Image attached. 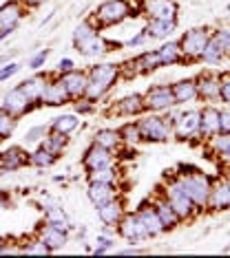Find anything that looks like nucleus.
Returning a JSON list of instances; mask_svg holds the SVG:
<instances>
[{"mask_svg": "<svg viewBox=\"0 0 230 258\" xmlns=\"http://www.w3.org/2000/svg\"><path fill=\"white\" fill-rule=\"evenodd\" d=\"M177 29V22L173 20H149L144 27V33L149 40H166L168 36H173Z\"/></svg>", "mask_w": 230, "mask_h": 258, "instance_id": "c85d7f7f", "label": "nucleus"}, {"mask_svg": "<svg viewBox=\"0 0 230 258\" xmlns=\"http://www.w3.org/2000/svg\"><path fill=\"white\" fill-rule=\"evenodd\" d=\"M58 80H60V84L64 86V91H67L71 102H78V99H82L86 95V82H88L86 71L71 69V71L58 75Z\"/></svg>", "mask_w": 230, "mask_h": 258, "instance_id": "9b49d317", "label": "nucleus"}, {"mask_svg": "<svg viewBox=\"0 0 230 258\" xmlns=\"http://www.w3.org/2000/svg\"><path fill=\"white\" fill-rule=\"evenodd\" d=\"M5 38H7V33H3V31H0V42H3Z\"/></svg>", "mask_w": 230, "mask_h": 258, "instance_id": "bf43d9fd", "label": "nucleus"}, {"mask_svg": "<svg viewBox=\"0 0 230 258\" xmlns=\"http://www.w3.org/2000/svg\"><path fill=\"white\" fill-rule=\"evenodd\" d=\"M3 62H9V55H0V64Z\"/></svg>", "mask_w": 230, "mask_h": 258, "instance_id": "13d9d810", "label": "nucleus"}, {"mask_svg": "<svg viewBox=\"0 0 230 258\" xmlns=\"http://www.w3.org/2000/svg\"><path fill=\"white\" fill-rule=\"evenodd\" d=\"M78 126H80V117H78V113H64V115H58V117H53V121L49 124L51 131H58V133H62V135H71Z\"/></svg>", "mask_w": 230, "mask_h": 258, "instance_id": "f704fd0d", "label": "nucleus"}, {"mask_svg": "<svg viewBox=\"0 0 230 258\" xmlns=\"http://www.w3.org/2000/svg\"><path fill=\"white\" fill-rule=\"evenodd\" d=\"M219 99L226 102L230 106V80H221V91H219Z\"/></svg>", "mask_w": 230, "mask_h": 258, "instance_id": "603ef678", "label": "nucleus"}, {"mask_svg": "<svg viewBox=\"0 0 230 258\" xmlns=\"http://www.w3.org/2000/svg\"><path fill=\"white\" fill-rule=\"evenodd\" d=\"M131 3L128 0H104L100 3L96 11L91 14V18L96 20L100 29H109L115 25H122L126 18H131Z\"/></svg>", "mask_w": 230, "mask_h": 258, "instance_id": "7ed1b4c3", "label": "nucleus"}, {"mask_svg": "<svg viewBox=\"0 0 230 258\" xmlns=\"http://www.w3.org/2000/svg\"><path fill=\"white\" fill-rule=\"evenodd\" d=\"M93 142L104 146V148H109V150H113V152H117L124 146L120 133H117L115 128H102V131H98L96 135H93Z\"/></svg>", "mask_w": 230, "mask_h": 258, "instance_id": "473e14b6", "label": "nucleus"}, {"mask_svg": "<svg viewBox=\"0 0 230 258\" xmlns=\"http://www.w3.org/2000/svg\"><path fill=\"white\" fill-rule=\"evenodd\" d=\"M88 75V82H86V99L91 102H100V99L106 97V93L115 86V82L120 80V67L117 64H111V62H102V64H96L86 71Z\"/></svg>", "mask_w": 230, "mask_h": 258, "instance_id": "f03ea898", "label": "nucleus"}, {"mask_svg": "<svg viewBox=\"0 0 230 258\" xmlns=\"http://www.w3.org/2000/svg\"><path fill=\"white\" fill-rule=\"evenodd\" d=\"M208 146L212 155H217L221 161L230 163V133H217L215 137L208 139Z\"/></svg>", "mask_w": 230, "mask_h": 258, "instance_id": "72a5a7b5", "label": "nucleus"}, {"mask_svg": "<svg viewBox=\"0 0 230 258\" xmlns=\"http://www.w3.org/2000/svg\"><path fill=\"white\" fill-rule=\"evenodd\" d=\"M140 133H142V142H151V144H162L168 142V137L173 135V126H170L168 117H162L157 113H146L137 121Z\"/></svg>", "mask_w": 230, "mask_h": 258, "instance_id": "20e7f679", "label": "nucleus"}, {"mask_svg": "<svg viewBox=\"0 0 230 258\" xmlns=\"http://www.w3.org/2000/svg\"><path fill=\"white\" fill-rule=\"evenodd\" d=\"M44 223H51V225L62 227V230H67V232L71 230V221L60 203H53V205H47L44 208Z\"/></svg>", "mask_w": 230, "mask_h": 258, "instance_id": "2f4dec72", "label": "nucleus"}, {"mask_svg": "<svg viewBox=\"0 0 230 258\" xmlns=\"http://www.w3.org/2000/svg\"><path fill=\"white\" fill-rule=\"evenodd\" d=\"M140 11L149 16V20H173L177 22V7L175 0H140Z\"/></svg>", "mask_w": 230, "mask_h": 258, "instance_id": "9d476101", "label": "nucleus"}, {"mask_svg": "<svg viewBox=\"0 0 230 258\" xmlns=\"http://www.w3.org/2000/svg\"><path fill=\"white\" fill-rule=\"evenodd\" d=\"M71 69H75V62L71 60V57H62V60L58 62V69H56V73L60 75V73H67V71H71Z\"/></svg>", "mask_w": 230, "mask_h": 258, "instance_id": "3c124183", "label": "nucleus"}, {"mask_svg": "<svg viewBox=\"0 0 230 258\" xmlns=\"http://www.w3.org/2000/svg\"><path fill=\"white\" fill-rule=\"evenodd\" d=\"M221 91V78L217 75H199L197 78V99L217 102Z\"/></svg>", "mask_w": 230, "mask_h": 258, "instance_id": "a878e982", "label": "nucleus"}, {"mask_svg": "<svg viewBox=\"0 0 230 258\" xmlns=\"http://www.w3.org/2000/svg\"><path fill=\"white\" fill-rule=\"evenodd\" d=\"M51 78L49 75H42V73H35V75H31V78H27V80H22L20 84V89H22V93L31 99V102L35 104V106H40V99H42V93H44V89H47V82H49Z\"/></svg>", "mask_w": 230, "mask_h": 258, "instance_id": "b1692460", "label": "nucleus"}, {"mask_svg": "<svg viewBox=\"0 0 230 258\" xmlns=\"http://www.w3.org/2000/svg\"><path fill=\"white\" fill-rule=\"evenodd\" d=\"M22 254H29V256H47V254H51V249L47 247V245L40 240L38 236L35 238H29L25 245L20 247Z\"/></svg>", "mask_w": 230, "mask_h": 258, "instance_id": "a19ab883", "label": "nucleus"}, {"mask_svg": "<svg viewBox=\"0 0 230 258\" xmlns=\"http://www.w3.org/2000/svg\"><path fill=\"white\" fill-rule=\"evenodd\" d=\"M71 99L67 95V91H64V86L60 84V80L51 78L47 82V89L42 93V99H40V106H64V104H69Z\"/></svg>", "mask_w": 230, "mask_h": 258, "instance_id": "412c9836", "label": "nucleus"}, {"mask_svg": "<svg viewBox=\"0 0 230 258\" xmlns=\"http://www.w3.org/2000/svg\"><path fill=\"white\" fill-rule=\"evenodd\" d=\"M93 110H96V102H91V99L82 97L75 102V113L78 115H88V113H93Z\"/></svg>", "mask_w": 230, "mask_h": 258, "instance_id": "de8ad7c7", "label": "nucleus"}, {"mask_svg": "<svg viewBox=\"0 0 230 258\" xmlns=\"http://www.w3.org/2000/svg\"><path fill=\"white\" fill-rule=\"evenodd\" d=\"M18 3H20L25 9H38V7H42L47 0H18Z\"/></svg>", "mask_w": 230, "mask_h": 258, "instance_id": "5fc2aeb1", "label": "nucleus"}, {"mask_svg": "<svg viewBox=\"0 0 230 258\" xmlns=\"http://www.w3.org/2000/svg\"><path fill=\"white\" fill-rule=\"evenodd\" d=\"M135 67H137L140 75L157 71V69L162 67V64H159V57H157V51H144L142 55H137L135 57Z\"/></svg>", "mask_w": 230, "mask_h": 258, "instance_id": "e433bc0d", "label": "nucleus"}, {"mask_svg": "<svg viewBox=\"0 0 230 258\" xmlns=\"http://www.w3.org/2000/svg\"><path fill=\"white\" fill-rule=\"evenodd\" d=\"M208 208L215 210V212L230 210V179L228 177H223V179L212 183L210 197H208Z\"/></svg>", "mask_w": 230, "mask_h": 258, "instance_id": "aec40b11", "label": "nucleus"}, {"mask_svg": "<svg viewBox=\"0 0 230 258\" xmlns=\"http://www.w3.org/2000/svg\"><path fill=\"white\" fill-rule=\"evenodd\" d=\"M170 126H173V135L177 139H193L199 137V110L188 108L179 115H170Z\"/></svg>", "mask_w": 230, "mask_h": 258, "instance_id": "6e6552de", "label": "nucleus"}, {"mask_svg": "<svg viewBox=\"0 0 230 258\" xmlns=\"http://www.w3.org/2000/svg\"><path fill=\"white\" fill-rule=\"evenodd\" d=\"M117 168L113 166H102V168H93L86 170V179L88 181H109V183H117Z\"/></svg>", "mask_w": 230, "mask_h": 258, "instance_id": "4c0bfd02", "label": "nucleus"}, {"mask_svg": "<svg viewBox=\"0 0 230 258\" xmlns=\"http://www.w3.org/2000/svg\"><path fill=\"white\" fill-rule=\"evenodd\" d=\"M49 133V126H31L25 135V144L27 146H33V144H40L44 139V135Z\"/></svg>", "mask_w": 230, "mask_h": 258, "instance_id": "c03bdc74", "label": "nucleus"}, {"mask_svg": "<svg viewBox=\"0 0 230 258\" xmlns=\"http://www.w3.org/2000/svg\"><path fill=\"white\" fill-rule=\"evenodd\" d=\"M49 53H51L49 49H40L38 53H35L31 60H29V69H31V71H40V69L44 67V62H47V57H49Z\"/></svg>", "mask_w": 230, "mask_h": 258, "instance_id": "49530a36", "label": "nucleus"}, {"mask_svg": "<svg viewBox=\"0 0 230 258\" xmlns=\"http://www.w3.org/2000/svg\"><path fill=\"white\" fill-rule=\"evenodd\" d=\"M135 214H137V219L142 221V225H144V230L149 232V238L151 236H159V234H164L166 230H164L162 221H159V216L155 212V208H153L151 201H144L140 205L137 210H135Z\"/></svg>", "mask_w": 230, "mask_h": 258, "instance_id": "6ab92c4d", "label": "nucleus"}, {"mask_svg": "<svg viewBox=\"0 0 230 258\" xmlns=\"http://www.w3.org/2000/svg\"><path fill=\"white\" fill-rule=\"evenodd\" d=\"M117 234L124 238V240H128V243H144L146 238H149V232L144 230V225H142V221L137 219V214L131 212V214H124L122 216V221L117 223Z\"/></svg>", "mask_w": 230, "mask_h": 258, "instance_id": "f8f14e48", "label": "nucleus"}, {"mask_svg": "<svg viewBox=\"0 0 230 258\" xmlns=\"http://www.w3.org/2000/svg\"><path fill=\"white\" fill-rule=\"evenodd\" d=\"M162 195L168 199V203L173 205V210L177 212V216H179L181 221H191L193 216L199 212V210L195 208V203L191 201V197H188L186 192L179 187V183H177L175 177H170V179L166 181V185H164Z\"/></svg>", "mask_w": 230, "mask_h": 258, "instance_id": "39448f33", "label": "nucleus"}, {"mask_svg": "<svg viewBox=\"0 0 230 258\" xmlns=\"http://www.w3.org/2000/svg\"><path fill=\"white\" fill-rule=\"evenodd\" d=\"M18 71H20V64L18 62H9V64H5V67H0V82L9 80L11 75H16Z\"/></svg>", "mask_w": 230, "mask_h": 258, "instance_id": "09e8293b", "label": "nucleus"}, {"mask_svg": "<svg viewBox=\"0 0 230 258\" xmlns=\"http://www.w3.org/2000/svg\"><path fill=\"white\" fill-rule=\"evenodd\" d=\"M25 18V7H22L18 0H9V3H5L3 7H0V31L3 33H9L16 31L18 25L22 22Z\"/></svg>", "mask_w": 230, "mask_h": 258, "instance_id": "4468645a", "label": "nucleus"}, {"mask_svg": "<svg viewBox=\"0 0 230 258\" xmlns=\"http://www.w3.org/2000/svg\"><path fill=\"white\" fill-rule=\"evenodd\" d=\"M86 197L93 205H102L111 199L120 197V185L117 183H109V181H88L86 185Z\"/></svg>", "mask_w": 230, "mask_h": 258, "instance_id": "2eb2a0df", "label": "nucleus"}, {"mask_svg": "<svg viewBox=\"0 0 230 258\" xmlns=\"http://www.w3.org/2000/svg\"><path fill=\"white\" fill-rule=\"evenodd\" d=\"M25 166H29V152L22 146H11V148L0 152V170L3 172H16Z\"/></svg>", "mask_w": 230, "mask_h": 258, "instance_id": "f3484780", "label": "nucleus"}, {"mask_svg": "<svg viewBox=\"0 0 230 258\" xmlns=\"http://www.w3.org/2000/svg\"><path fill=\"white\" fill-rule=\"evenodd\" d=\"M113 163H115V152L104 148V146H100V144H96V142L88 146V148L84 150V155H82V166H84V170L113 166Z\"/></svg>", "mask_w": 230, "mask_h": 258, "instance_id": "ddd939ff", "label": "nucleus"}, {"mask_svg": "<svg viewBox=\"0 0 230 258\" xmlns=\"http://www.w3.org/2000/svg\"><path fill=\"white\" fill-rule=\"evenodd\" d=\"M35 236L42 240V243H44L51 251H58V249H62L64 245H67L69 232L62 230V227L51 225V223H42V225L38 227V234H35Z\"/></svg>", "mask_w": 230, "mask_h": 258, "instance_id": "dca6fc26", "label": "nucleus"}, {"mask_svg": "<svg viewBox=\"0 0 230 258\" xmlns=\"http://www.w3.org/2000/svg\"><path fill=\"white\" fill-rule=\"evenodd\" d=\"M40 146L47 148L49 152H53L56 157H60L62 152L67 150V146H69V135H62V133L51 131V128H49V133L44 135V139L40 142Z\"/></svg>", "mask_w": 230, "mask_h": 258, "instance_id": "7c9ffc66", "label": "nucleus"}, {"mask_svg": "<svg viewBox=\"0 0 230 258\" xmlns=\"http://www.w3.org/2000/svg\"><path fill=\"white\" fill-rule=\"evenodd\" d=\"M157 57H159V64H162V67H173V64L186 62L184 53H181L179 40H168L166 44H162L157 49Z\"/></svg>", "mask_w": 230, "mask_h": 258, "instance_id": "cd10ccee", "label": "nucleus"}, {"mask_svg": "<svg viewBox=\"0 0 230 258\" xmlns=\"http://www.w3.org/2000/svg\"><path fill=\"white\" fill-rule=\"evenodd\" d=\"M16 124H18V119H16L14 115H9V113H5V110H0V142L14 135Z\"/></svg>", "mask_w": 230, "mask_h": 258, "instance_id": "79ce46f5", "label": "nucleus"}, {"mask_svg": "<svg viewBox=\"0 0 230 258\" xmlns=\"http://www.w3.org/2000/svg\"><path fill=\"white\" fill-rule=\"evenodd\" d=\"M126 214V208H124V201L120 197L111 199L102 205H98V219L104 223L106 227H115L117 223L122 221V216Z\"/></svg>", "mask_w": 230, "mask_h": 258, "instance_id": "a211bd4d", "label": "nucleus"}, {"mask_svg": "<svg viewBox=\"0 0 230 258\" xmlns=\"http://www.w3.org/2000/svg\"><path fill=\"white\" fill-rule=\"evenodd\" d=\"M181 172L175 174L179 187L191 197V201L195 203V208L202 212L208 208V197H210V187H212V179L206 172H202L199 168L193 166H179Z\"/></svg>", "mask_w": 230, "mask_h": 258, "instance_id": "f257e3e1", "label": "nucleus"}, {"mask_svg": "<svg viewBox=\"0 0 230 258\" xmlns=\"http://www.w3.org/2000/svg\"><path fill=\"white\" fill-rule=\"evenodd\" d=\"M33 108H38V106L22 93L20 86H14V89L5 91L3 97H0V110L14 115L16 119H20V117H25L27 113H31Z\"/></svg>", "mask_w": 230, "mask_h": 258, "instance_id": "0eeeda50", "label": "nucleus"}, {"mask_svg": "<svg viewBox=\"0 0 230 258\" xmlns=\"http://www.w3.org/2000/svg\"><path fill=\"white\" fill-rule=\"evenodd\" d=\"M113 113H115V115H122V117H137V115H144V113H146L144 99H142V95H137V93H133V95H126V97H122L120 102H115Z\"/></svg>", "mask_w": 230, "mask_h": 258, "instance_id": "bb28decb", "label": "nucleus"}, {"mask_svg": "<svg viewBox=\"0 0 230 258\" xmlns=\"http://www.w3.org/2000/svg\"><path fill=\"white\" fill-rule=\"evenodd\" d=\"M142 99H144L146 113H162V110H170L173 106H177L170 84H155V86H151V89L142 95Z\"/></svg>", "mask_w": 230, "mask_h": 258, "instance_id": "423d86ee", "label": "nucleus"}, {"mask_svg": "<svg viewBox=\"0 0 230 258\" xmlns=\"http://www.w3.org/2000/svg\"><path fill=\"white\" fill-rule=\"evenodd\" d=\"M120 254L122 256H131V254L135 256V254H142V249H137V247H126V249H122Z\"/></svg>", "mask_w": 230, "mask_h": 258, "instance_id": "4d7b16f0", "label": "nucleus"}, {"mask_svg": "<svg viewBox=\"0 0 230 258\" xmlns=\"http://www.w3.org/2000/svg\"><path fill=\"white\" fill-rule=\"evenodd\" d=\"M115 247V240L111 238V236H104V234H98V238H96V249H91L96 256H102L106 254L109 249H113Z\"/></svg>", "mask_w": 230, "mask_h": 258, "instance_id": "a18cd8bd", "label": "nucleus"}, {"mask_svg": "<svg viewBox=\"0 0 230 258\" xmlns=\"http://www.w3.org/2000/svg\"><path fill=\"white\" fill-rule=\"evenodd\" d=\"M100 31H102V29H100V27L96 25V20H93L91 16L82 20L80 25L75 27V31H73V46H75V51L80 53V51L84 49V46H86L88 42H91V40L96 38Z\"/></svg>", "mask_w": 230, "mask_h": 258, "instance_id": "393cba45", "label": "nucleus"}, {"mask_svg": "<svg viewBox=\"0 0 230 258\" xmlns=\"http://www.w3.org/2000/svg\"><path fill=\"white\" fill-rule=\"evenodd\" d=\"M208 40H210V29H206V27H197V29L186 31L179 40L184 60H199V55H202L204 46L208 44Z\"/></svg>", "mask_w": 230, "mask_h": 258, "instance_id": "1a4fd4ad", "label": "nucleus"}, {"mask_svg": "<svg viewBox=\"0 0 230 258\" xmlns=\"http://www.w3.org/2000/svg\"><path fill=\"white\" fill-rule=\"evenodd\" d=\"M60 157H56L53 152H49L47 148H35L33 152H29V166H33V168H40V170H44V168H51L53 163H56Z\"/></svg>", "mask_w": 230, "mask_h": 258, "instance_id": "c9c22d12", "label": "nucleus"}, {"mask_svg": "<svg viewBox=\"0 0 230 258\" xmlns=\"http://www.w3.org/2000/svg\"><path fill=\"white\" fill-rule=\"evenodd\" d=\"M223 51L217 46V42L212 40V33H210V40H208V44L204 46V51H202V55H199V60H204L206 64H219L223 60Z\"/></svg>", "mask_w": 230, "mask_h": 258, "instance_id": "ea45409f", "label": "nucleus"}, {"mask_svg": "<svg viewBox=\"0 0 230 258\" xmlns=\"http://www.w3.org/2000/svg\"><path fill=\"white\" fill-rule=\"evenodd\" d=\"M9 238H5V236H0V254H7V249H9Z\"/></svg>", "mask_w": 230, "mask_h": 258, "instance_id": "6e6d98bb", "label": "nucleus"}, {"mask_svg": "<svg viewBox=\"0 0 230 258\" xmlns=\"http://www.w3.org/2000/svg\"><path fill=\"white\" fill-rule=\"evenodd\" d=\"M217 133H221L219 126V108L215 106H206L204 110H199V137L210 139Z\"/></svg>", "mask_w": 230, "mask_h": 258, "instance_id": "4be33fe9", "label": "nucleus"}, {"mask_svg": "<svg viewBox=\"0 0 230 258\" xmlns=\"http://www.w3.org/2000/svg\"><path fill=\"white\" fill-rule=\"evenodd\" d=\"M117 133H120V137H122V144L124 146H137L142 142V133H140V126H137V121H128V124H124L122 128H117Z\"/></svg>", "mask_w": 230, "mask_h": 258, "instance_id": "58836bf2", "label": "nucleus"}, {"mask_svg": "<svg viewBox=\"0 0 230 258\" xmlns=\"http://www.w3.org/2000/svg\"><path fill=\"white\" fill-rule=\"evenodd\" d=\"M219 126L221 133H230V108L219 110Z\"/></svg>", "mask_w": 230, "mask_h": 258, "instance_id": "8fccbe9b", "label": "nucleus"}, {"mask_svg": "<svg viewBox=\"0 0 230 258\" xmlns=\"http://www.w3.org/2000/svg\"><path fill=\"white\" fill-rule=\"evenodd\" d=\"M177 104H188L197 99V80H179L170 84Z\"/></svg>", "mask_w": 230, "mask_h": 258, "instance_id": "c756f323", "label": "nucleus"}, {"mask_svg": "<svg viewBox=\"0 0 230 258\" xmlns=\"http://www.w3.org/2000/svg\"><path fill=\"white\" fill-rule=\"evenodd\" d=\"M151 203H153V208H155V212H157V216H159V221H162L164 230H175V227L181 223V219L177 216V212L173 210V205L168 203V199L164 197V195L155 197Z\"/></svg>", "mask_w": 230, "mask_h": 258, "instance_id": "5701e85b", "label": "nucleus"}, {"mask_svg": "<svg viewBox=\"0 0 230 258\" xmlns=\"http://www.w3.org/2000/svg\"><path fill=\"white\" fill-rule=\"evenodd\" d=\"M226 177L230 179V163H228V168H226Z\"/></svg>", "mask_w": 230, "mask_h": 258, "instance_id": "052dcab7", "label": "nucleus"}, {"mask_svg": "<svg viewBox=\"0 0 230 258\" xmlns=\"http://www.w3.org/2000/svg\"><path fill=\"white\" fill-rule=\"evenodd\" d=\"M212 40L223 51V55L228 57L230 55V27H219L217 31H212Z\"/></svg>", "mask_w": 230, "mask_h": 258, "instance_id": "37998d69", "label": "nucleus"}, {"mask_svg": "<svg viewBox=\"0 0 230 258\" xmlns=\"http://www.w3.org/2000/svg\"><path fill=\"white\" fill-rule=\"evenodd\" d=\"M146 40H149V38H146L144 29H142V31L137 33V36H133V38H131V40H128V42H126V44H124V46H140L142 42H146Z\"/></svg>", "mask_w": 230, "mask_h": 258, "instance_id": "864d4df0", "label": "nucleus"}]
</instances>
